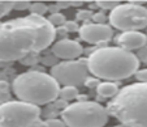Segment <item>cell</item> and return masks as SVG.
<instances>
[{
    "instance_id": "cell-7",
    "label": "cell",
    "mask_w": 147,
    "mask_h": 127,
    "mask_svg": "<svg viewBox=\"0 0 147 127\" xmlns=\"http://www.w3.org/2000/svg\"><path fill=\"white\" fill-rule=\"evenodd\" d=\"M108 20L115 29L122 31H139L147 28V8L136 1L120 4L111 12Z\"/></svg>"
},
{
    "instance_id": "cell-3",
    "label": "cell",
    "mask_w": 147,
    "mask_h": 127,
    "mask_svg": "<svg viewBox=\"0 0 147 127\" xmlns=\"http://www.w3.org/2000/svg\"><path fill=\"white\" fill-rule=\"evenodd\" d=\"M107 110L126 127H147V84L134 83L120 89Z\"/></svg>"
},
{
    "instance_id": "cell-29",
    "label": "cell",
    "mask_w": 147,
    "mask_h": 127,
    "mask_svg": "<svg viewBox=\"0 0 147 127\" xmlns=\"http://www.w3.org/2000/svg\"><path fill=\"white\" fill-rule=\"evenodd\" d=\"M70 3H72V5H74V7L82 5V1H70Z\"/></svg>"
},
{
    "instance_id": "cell-24",
    "label": "cell",
    "mask_w": 147,
    "mask_h": 127,
    "mask_svg": "<svg viewBox=\"0 0 147 127\" xmlns=\"http://www.w3.org/2000/svg\"><path fill=\"white\" fill-rule=\"evenodd\" d=\"M100 80L99 79H96V77H91L90 76L89 79L86 80V83H85V85H86L87 88H98L100 85Z\"/></svg>"
},
{
    "instance_id": "cell-14",
    "label": "cell",
    "mask_w": 147,
    "mask_h": 127,
    "mask_svg": "<svg viewBox=\"0 0 147 127\" xmlns=\"http://www.w3.org/2000/svg\"><path fill=\"white\" fill-rule=\"evenodd\" d=\"M30 13L35 14V16H42L45 17V14L48 12V7L45 3H31L30 5Z\"/></svg>"
},
{
    "instance_id": "cell-20",
    "label": "cell",
    "mask_w": 147,
    "mask_h": 127,
    "mask_svg": "<svg viewBox=\"0 0 147 127\" xmlns=\"http://www.w3.org/2000/svg\"><path fill=\"white\" fill-rule=\"evenodd\" d=\"M92 20H94V24H100V25H104V24H106L107 17L104 16V13H103V12H98V13H94Z\"/></svg>"
},
{
    "instance_id": "cell-4",
    "label": "cell",
    "mask_w": 147,
    "mask_h": 127,
    "mask_svg": "<svg viewBox=\"0 0 147 127\" xmlns=\"http://www.w3.org/2000/svg\"><path fill=\"white\" fill-rule=\"evenodd\" d=\"M12 89L20 101L35 106L55 101L60 93L59 83L51 75L39 71H28L18 75L13 80Z\"/></svg>"
},
{
    "instance_id": "cell-23",
    "label": "cell",
    "mask_w": 147,
    "mask_h": 127,
    "mask_svg": "<svg viewBox=\"0 0 147 127\" xmlns=\"http://www.w3.org/2000/svg\"><path fill=\"white\" fill-rule=\"evenodd\" d=\"M94 13H91L90 11H80L77 13V18L78 20H83V21H87L90 18H92Z\"/></svg>"
},
{
    "instance_id": "cell-11",
    "label": "cell",
    "mask_w": 147,
    "mask_h": 127,
    "mask_svg": "<svg viewBox=\"0 0 147 127\" xmlns=\"http://www.w3.org/2000/svg\"><path fill=\"white\" fill-rule=\"evenodd\" d=\"M117 45L119 47L126 51H133L142 48L147 45V36L142 31H122L117 37Z\"/></svg>"
},
{
    "instance_id": "cell-27",
    "label": "cell",
    "mask_w": 147,
    "mask_h": 127,
    "mask_svg": "<svg viewBox=\"0 0 147 127\" xmlns=\"http://www.w3.org/2000/svg\"><path fill=\"white\" fill-rule=\"evenodd\" d=\"M9 101H11V94L0 92V105L7 104V102H9Z\"/></svg>"
},
{
    "instance_id": "cell-5",
    "label": "cell",
    "mask_w": 147,
    "mask_h": 127,
    "mask_svg": "<svg viewBox=\"0 0 147 127\" xmlns=\"http://www.w3.org/2000/svg\"><path fill=\"white\" fill-rule=\"evenodd\" d=\"M67 127H104L109 113L104 106L94 101H78L68 105L61 111Z\"/></svg>"
},
{
    "instance_id": "cell-19",
    "label": "cell",
    "mask_w": 147,
    "mask_h": 127,
    "mask_svg": "<svg viewBox=\"0 0 147 127\" xmlns=\"http://www.w3.org/2000/svg\"><path fill=\"white\" fill-rule=\"evenodd\" d=\"M30 5H31L30 1H13V9H16V11L30 9Z\"/></svg>"
},
{
    "instance_id": "cell-15",
    "label": "cell",
    "mask_w": 147,
    "mask_h": 127,
    "mask_svg": "<svg viewBox=\"0 0 147 127\" xmlns=\"http://www.w3.org/2000/svg\"><path fill=\"white\" fill-rule=\"evenodd\" d=\"M48 21H50V24L55 28V26H63L67 21H65V16L63 13H53V14H50L47 18Z\"/></svg>"
},
{
    "instance_id": "cell-21",
    "label": "cell",
    "mask_w": 147,
    "mask_h": 127,
    "mask_svg": "<svg viewBox=\"0 0 147 127\" xmlns=\"http://www.w3.org/2000/svg\"><path fill=\"white\" fill-rule=\"evenodd\" d=\"M63 28L67 30V33H70V31H76V30H80V28H78L77 23H74V21H67V23L63 25Z\"/></svg>"
},
{
    "instance_id": "cell-6",
    "label": "cell",
    "mask_w": 147,
    "mask_h": 127,
    "mask_svg": "<svg viewBox=\"0 0 147 127\" xmlns=\"http://www.w3.org/2000/svg\"><path fill=\"white\" fill-rule=\"evenodd\" d=\"M39 106L22 101H9L0 105V127H38Z\"/></svg>"
},
{
    "instance_id": "cell-12",
    "label": "cell",
    "mask_w": 147,
    "mask_h": 127,
    "mask_svg": "<svg viewBox=\"0 0 147 127\" xmlns=\"http://www.w3.org/2000/svg\"><path fill=\"white\" fill-rule=\"evenodd\" d=\"M96 92L100 97H103V98H109V97L113 98L115 96H117V93H119L120 90H119V88H117L116 83L103 81V83H100V85L96 88Z\"/></svg>"
},
{
    "instance_id": "cell-26",
    "label": "cell",
    "mask_w": 147,
    "mask_h": 127,
    "mask_svg": "<svg viewBox=\"0 0 147 127\" xmlns=\"http://www.w3.org/2000/svg\"><path fill=\"white\" fill-rule=\"evenodd\" d=\"M137 58L139 60H143V62H147V45L143 46L142 48H139L137 51Z\"/></svg>"
},
{
    "instance_id": "cell-28",
    "label": "cell",
    "mask_w": 147,
    "mask_h": 127,
    "mask_svg": "<svg viewBox=\"0 0 147 127\" xmlns=\"http://www.w3.org/2000/svg\"><path fill=\"white\" fill-rule=\"evenodd\" d=\"M0 92L3 93H9V84L5 80H0Z\"/></svg>"
},
{
    "instance_id": "cell-22",
    "label": "cell",
    "mask_w": 147,
    "mask_h": 127,
    "mask_svg": "<svg viewBox=\"0 0 147 127\" xmlns=\"http://www.w3.org/2000/svg\"><path fill=\"white\" fill-rule=\"evenodd\" d=\"M136 77H137V80H138V83H144V84H147V68L139 70L136 74Z\"/></svg>"
},
{
    "instance_id": "cell-9",
    "label": "cell",
    "mask_w": 147,
    "mask_h": 127,
    "mask_svg": "<svg viewBox=\"0 0 147 127\" xmlns=\"http://www.w3.org/2000/svg\"><path fill=\"white\" fill-rule=\"evenodd\" d=\"M80 37L83 42L87 43H103L108 42L113 36V30L108 25H100V24L86 23L80 26Z\"/></svg>"
},
{
    "instance_id": "cell-16",
    "label": "cell",
    "mask_w": 147,
    "mask_h": 127,
    "mask_svg": "<svg viewBox=\"0 0 147 127\" xmlns=\"http://www.w3.org/2000/svg\"><path fill=\"white\" fill-rule=\"evenodd\" d=\"M38 127H67V124L64 123L63 119L51 118V119H46V121H40Z\"/></svg>"
},
{
    "instance_id": "cell-8",
    "label": "cell",
    "mask_w": 147,
    "mask_h": 127,
    "mask_svg": "<svg viewBox=\"0 0 147 127\" xmlns=\"http://www.w3.org/2000/svg\"><path fill=\"white\" fill-rule=\"evenodd\" d=\"M89 74L87 60H64L51 68V76L64 87H81L90 77Z\"/></svg>"
},
{
    "instance_id": "cell-17",
    "label": "cell",
    "mask_w": 147,
    "mask_h": 127,
    "mask_svg": "<svg viewBox=\"0 0 147 127\" xmlns=\"http://www.w3.org/2000/svg\"><path fill=\"white\" fill-rule=\"evenodd\" d=\"M96 5L104 11H113L120 5V1H96Z\"/></svg>"
},
{
    "instance_id": "cell-25",
    "label": "cell",
    "mask_w": 147,
    "mask_h": 127,
    "mask_svg": "<svg viewBox=\"0 0 147 127\" xmlns=\"http://www.w3.org/2000/svg\"><path fill=\"white\" fill-rule=\"evenodd\" d=\"M21 62L24 63V64H26V66H34V64H36V63L39 62V59H38V57L36 55H29V57H26L25 59H22Z\"/></svg>"
},
{
    "instance_id": "cell-10",
    "label": "cell",
    "mask_w": 147,
    "mask_h": 127,
    "mask_svg": "<svg viewBox=\"0 0 147 127\" xmlns=\"http://www.w3.org/2000/svg\"><path fill=\"white\" fill-rule=\"evenodd\" d=\"M82 46L73 40H61L52 45V54L57 59L77 60L82 55Z\"/></svg>"
},
{
    "instance_id": "cell-1",
    "label": "cell",
    "mask_w": 147,
    "mask_h": 127,
    "mask_svg": "<svg viewBox=\"0 0 147 127\" xmlns=\"http://www.w3.org/2000/svg\"><path fill=\"white\" fill-rule=\"evenodd\" d=\"M56 37V29L46 17H26L0 21V63H11L46 50Z\"/></svg>"
},
{
    "instance_id": "cell-2",
    "label": "cell",
    "mask_w": 147,
    "mask_h": 127,
    "mask_svg": "<svg viewBox=\"0 0 147 127\" xmlns=\"http://www.w3.org/2000/svg\"><path fill=\"white\" fill-rule=\"evenodd\" d=\"M87 66L96 79L119 81L138 72L139 59L136 54L121 47H102L89 57Z\"/></svg>"
},
{
    "instance_id": "cell-18",
    "label": "cell",
    "mask_w": 147,
    "mask_h": 127,
    "mask_svg": "<svg viewBox=\"0 0 147 127\" xmlns=\"http://www.w3.org/2000/svg\"><path fill=\"white\" fill-rule=\"evenodd\" d=\"M13 9V1H0V18L9 13Z\"/></svg>"
},
{
    "instance_id": "cell-13",
    "label": "cell",
    "mask_w": 147,
    "mask_h": 127,
    "mask_svg": "<svg viewBox=\"0 0 147 127\" xmlns=\"http://www.w3.org/2000/svg\"><path fill=\"white\" fill-rule=\"evenodd\" d=\"M78 96H80L78 88L76 87H63V89H60V93H59L60 100L64 102L73 101V100L78 98Z\"/></svg>"
}]
</instances>
